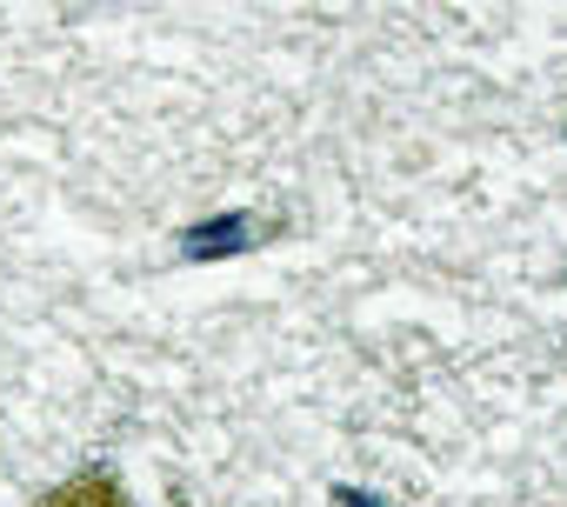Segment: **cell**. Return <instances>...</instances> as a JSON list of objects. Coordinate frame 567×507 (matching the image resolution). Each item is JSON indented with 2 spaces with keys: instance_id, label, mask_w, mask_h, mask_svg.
<instances>
[{
  "instance_id": "cell-1",
  "label": "cell",
  "mask_w": 567,
  "mask_h": 507,
  "mask_svg": "<svg viewBox=\"0 0 567 507\" xmlns=\"http://www.w3.org/2000/svg\"><path fill=\"white\" fill-rule=\"evenodd\" d=\"M240 247H254V220L247 214H214V220H200V227L181 234L187 261H227V254H240Z\"/></svg>"
},
{
  "instance_id": "cell-2",
  "label": "cell",
  "mask_w": 567,
  "mask_h": 507,
  "mask_svg": "<svg viewBox=\"0 0 567 507\" xmlns=\"http://www.w3.org/2000/svg\"><path fill=\"white\" fill-rule=\"evenodd\" d=\"M41 507H134L127 500V480L121 474H107V467H87V474H74L54 500H41Z\"/></svg>"
},
{
  "instance_id": "cell-3",
  "label": "cell",
  "mask_w": 567,
  "mask_h": 507,
  "mask_svg": "<svg viewBox=\"0 0 567 507\" xmlns=\"http://www.w3.org/2000/svg\"><path fill=\"white\" fill-rule=\"evenodd\" d=\"M341 507H388V500H374V494H354V487H341Z\"/></svg>"
}]
</instances>
